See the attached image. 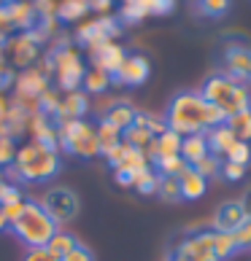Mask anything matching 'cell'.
Masks as SVG:
<instances>
[{"instance_id":"6da1fadb","label":"cell","mask_w":251,"mask_h":261,"mask_svg":"<svg viewBox=\"0 0 251 261\" xmlns=\"http://www.w3.org/2000/svg\"><path fill=\"white\" fill-rule=\"evenodd\" d=\"M224 121L227 119L214 105H208L202 100L200 92H178L168 102V111H165V127L173 129L176 135H181V138L208 132L211 127H219Z\"/></svg>"},{"instance_id":"7a4b0ae2","label":"cell","mask_w":251,"mask_h":261,"mask_svg":"<svg viewBox=\"0 0 251 261\" xmlns=\"http://www.w3.org/2000/svg\"><path fill=\"white\" fill-rule=\"evenodd\" d=\"M60 170H62L60 151L43 148L33 140L25 143V146H19L16 159H14L11 167H8V172L22 183H46V180L60 175Z\"/></svg>"},{"instance_id":"3957f363","label":"cell","mask_w":251,"mask_h":261,"mask_svg":"<svg viewBox=\"0 0 251 261\" xmlns=\"http://www.w3.org/2000/svg\"><path fill=\"white\" fill-rule=\"evenodd\" d=\"M200 94H202V100H206L208 105H214L224 119L251 108L248 86L235 81V79H230V75H224V73L208 75V79L202 81V86H200Z\"/></svg>"},{"instance_id":"277c9868","label":"cell","mask_w":251,"mask_h":261,"mask_svg":"<svg viewBox=\"0 0 251 261\" xmlns=\"http://www.w3.org/2000/svg\"><path fill=\"white\" fill-rule=\"evenodd\" d=\"M8 229L14 231V237L22 245H27V248H46L60 226L52 221V216L43 210V205L38 199H27L22 213L8 224Z\"/></svg>"},{"instance_id":"5b68a950","label":"cell","mask_w":251,"mask_h":261,"mask_svg":"<svg viewBox=\"0 0 251 261\" xmlns=\"http://www.w3.org/2000/svg\"><path fill=\"white\" fill-rule=\"evenodd\" d=\"M57 135H60V151L76 159H92L100 153L98 146V127L89 121H65L57 124Z\"/></svg>"},{"instance_id":"8992f818","label":"cell","mask_w":251,"mask_h":261,"mask_svg":"<svg viewBox=\"0 0 251 261\" xmlns=\"http://www.w3.org/2000/svg\"><path fill=\"white\" fill-rule=\"evenodd\" d=\"M165 261H219L216 243H214V229L187 231V234L168 250Z\"/></svg>"},{"instance_id":"52a82bcc","label":"cell","mask_w":251,"mask_h":261,"mask_svg":"<svg viewBox=\"0 0 251 261\" xmlns=\"http://www.w3.org/2000/svg\"><path fill=\"white\" fill-rule=\"evenodd\" d=\"M52 65V75L57 79V86L67 94V92H79L81 84H84V75H86V65L81 60V54L67 46L62 51H54L46 57Z\"/></svg>"},{"instance_id":"ba28073f","label":"cell","mask_w":251,"mask_h":261,"mask_svg":"<svg viewBox=\"0 0 251 261\" xmlns=\"http://www.w3.org/2000/svg\"><path fill=\"white\" fill-rule=\"evenodd\" d=\"M41 205L52 216V221H54L57 226L73 221L76 216H79V210H81V202H79V197H76V191L67 189V186H52L43 194Z\"/></svg>"},{"instance_id":"9c48e42d","label":"cell","mask_w":251,"mask_h":261,"mask_svg":"<svg viewBox=\"0 0 251 261\" xmlns=\"http://www.w3.org/2000/svg\"><path fill=\"white\" fill-rule=\"evenodd\" d=\"M117 35H122V22L119 16H98L92 19V22L81 24L79 30H76V43L79 46H86V49H95V46L100 43H111Z\"/></svg>"},{"instance_id":"30bf717a","label":"cell","mask_w":251,"mask_h":261,"mask_svg":"<svg viewBox=\"0 0 251 261\" xmlns=\"http://www.w3.org/2000/svg\"><path fill=\"white\" fill-rule=\"evenodd\" d=\"M221 73L235 79L240 84H251V46L246 43H224V49L219 51Z\"/></svg>"},{"instance_id":"8fae6325","label":"cell","mask_w":251,"mask_h":261,"mask_svg":"<svg viewBox=\"0 0 251 261\" xmlns=\"http://www.w3.org/2000/svg\"><path fill=\"white\" fill-rule=\"evenodd\" d=\"M41 57V46H38L30 35L25 33H16V35H8V43H6V65L11 70L22 73L27 67H33Z\"/></svg>"},{"instance_id":"7c38bea8","label":"cell","mask_w":251,"mask_h":261,"mask_svg":"<svg viewBox=\"0 0 251 261\" xmlns=\"http://www.w3.org/2000/svg\"><path fill=\"white\" fill-rule=\"evenodd\" d=\"M16 94L14 97H22V100H38L41 94L49 89V73L43 67H27V70L16 73V84H14Z\"/></svg>"},{"instance_id":"4fadbf2b","label":"cell","mask_w":251,"mask_h":261,"mask_svg":"<svg viewBox=\"0 0 251 261\" xmlns=\"http://www.w3.org/2000/svg\"><path fill=\"white\" fill-rule=\"evenodd\" d=\"M151 65L146 57L141 54H127L124 57L122 67L117 70V75H111V84H122V86H141L149 81Z\"/></svg>"},{"instance_id":"5bb4252c","label":"cell","mask_w":251,"mask_h":261,"mask_svg":"<svg viewBox=\"0 0 251 261\" xmlns=\"http://www.w3.org/2000/svg\"><path fill=\"white\" fill-rule=\"evenodd\" d=\"M243 224H246V210L240 205V199L221 202L214 213V231H221V234H233Z\"/></svg>"},{"instance_id":"9a60e30c","label":"cell","mask_w":251,"mask_h":261,"mask_svg":"<svg viewBox=\"0 0 251 261\" xmlns=\"http://www.w3.org/2000/svg\"><path fill=\"white\" fill-rule=\"evenodd\" d=\"M92 51V67L95 70H103V73H108V75H117V70L122 67L124 62V57H127V51L122 49L119 43H100V46H95Z\"/></svg>"},{"instance_id":"2e32d148","label":"cell","mask_w":251,"mask_h":261,"mask_svg":"<svg viewBox=\"0 0 251 261\" xmlns=\"http://www.w3.org/2000/svg\"><path fill=\"white\" fill-rule=\"evenodd\" d=\"M89 113V97L79 89V92H67L60 97V108H57L54 124H65V121H81Z\"/></svg>"},{"instance_id":"e0dca14e","label":"cell","mask_w":251,"mask_h":261,"mask_svg":"<svg viewBox=\"0 0 251 261\" xmlns=\"http://www.w3.org/2000/svg\"><path fill=\"white\" fill-rule=\"evenodd\" d=\"M27 132L33 135V143L43 148H52V151H60V135H57V124L43 119V116H33L30 124H27Z\"/></svg>"},{"instance_id":"ac0fdd59","label":"cell","mask_w":251,"mask_h":261,"mask_svg":"<svg viewBox=\"0 0 251 261\" xmlns=\"http://www.w3.org/2000/svg\"><path fill=\"white\" fill-rule=\"evenodd\" d=\"M135 116H138V111L132 108V102H127V100H111L108 105H105V111H103V121H108L111 127H117L119 132H124L135 121Z\"/></svg>"},{"instance_id":"d6986e66","label":"cell","mask_w":251,"mask_h":261,"mask_svg":"<svg viewBox=\"0 0 251 261\" xmlns=\"http://www.w3.org/2000/svg\"><path fill=\"white\" fill-rule=\"evenodd\" d=\"M149 156H151V162L168 159V156H181V135H176L173 129H165L162 135H157L154 143L149 146Z\"/></svg>"},{"instance_id":"ffe728a7","label":"cell","mask_w":251,"mask_h":261,"mask_svg":"<svg viewBox=\"0 0 251 261\" xmlns=\"http://www.w3.org/2000/svg\"><path fill=\"white\" fill-rule=\"evenodd\" d=\"M208 140H206V132L200 135H187L181 138V159L187 162V167H195L197 162H202L208 156Z\"/></svg>"},{"instance_id":"44dd1931","label":"cell","mask_w":251,"mask_h":261,"mask_svg":"<svg viewBox=\"0 0 251 261\" xmlns=\"http://www.w3.org/2000/svg\"><path fill=\"white\" fill-rule=\"evenodd\" d=\"M206 140H208V151L214 153V156H219V159H224L227 151L233 148V143H235V138H233V132H230L227 124L211 127V129L206 132Z\"/></svg>"},{"instance_id":"7402d4cb","label":"cell","mask_w":251,"mask_h":261,"mask_svg":"<svg viewBox=\"0 0 251 261\" xmlns=\"http://www.w3.org/2000/svg\"><path fill=\"white\" fill-rule=\"evenodd\" d=\"M178 180H181V197L184 199H200L208 189V178H202L195 167H184Z\"/></svg>"},{"instance_id":"603a6c76","label":"cell","mask_w":251,"mask_h":261,"mask_svg":"<svg viewBox=\"0 0 251 261\" xmlns=\"http://www.w3.org/2000/svg\"><path fill=\"white\" fill-rule=\"evenodd\" d=\"M89 14V6L84 3V0H62V3H57V11H54V19L62 24H71V22H79Z\"/></svg>"},{"instance_id":"cb8c5ba5","label":"cell","mask_w":251,"mask_h":261,"mask_svg":"<svg viewBox=\"0 0 251 261\" xmlns=\"http://www.w3.org/2000/svg\"><path fill=\"white\" fill-rule=\"evenodd\" d=\"M230 6H233V0H192L195 14L202 16V19H221V16H227Z\"/></svg>"},{"instance_id":"d4e9b609","label":"cell","mask_w":251,"mask_h":261,"mask_svg":"<svg viewBox=\"0 0 251 261\" xmlns=\"http://www.w3.org/2000/svg\"><path fill=\"white\" fill-rule=\"evenodd\" d=\"M111 89V75L108 73H103V70H86V75H84V84H81V92L86 94V97H89V94H95V97H98V94H105Z\"/></svg>"},{"instance_id":"484cf974","label":"cell","mask_w":251,"mask_h":261,"mask_svg":"<svg viewBox=\"0 0 251 261\" xmlns=\"http://www.w3.org/2000/svg\"><path fill=\"white\" fill-rule=\"evenodd\" d=\"M230 132H233V138L240 140V143H251V108L248 111H240L235 116H230L224 121Z\"/></svg>"},{"instance_id":"4316f807","label":"cell","mask_w":251,"mask_h":261,"mask_svg":"<svg viewBox=\"0 0 251 261\" xmlns=\"http://www.w3.org/2000/svg\"><path fill=\"white\" fill-rule=\"evenodd\" d=\"M122 143V132L117 129V127H111L108 121H98V146H100V153L105 156L111 148H117Z\"/></svg>"},{"instance_id":"83f0119b","label":"cell","mask_w":251,"mask_h":261,"mask_svg":"<svg viewBox=\"0 0 251 261\" xmlns=\"http://www.w3.org/2000/svg\"><path fill=\"white\" fill-rule=\"evenodd\" d=\"M157 194L165 202H181V180L178 175H159L157 180Z\"/></svg>"},{"instance_id":"f1b7e54d","label":"cell","mask_w":251,"mask_h":261,"mask_svg":"<svg viewBox=\"0 0 251 261\" xmlns=\"http://www.w3.org/2000/svg\"><path fill=\"white\" fill-rule=\"evenodd\" d=\"M79 245V240H76V234H71V231H62V229H57V234L49 240V248L52 253L57 256V258H62L65 253H71V250Z\"/></svg>"},{"instance_id":"f546056e","label":"cell","mask_w":251,"mask_h":261,"mask_svg":"<svg viewBox=\"0 0 251 261\" xmlns=\"http://www.w3.org/2000/svg\"><path fill=\"white\" fill-rule=\"evenodd\" d=\"M157 180H159V175L151 170V164H149L146 170H141L138 175H135L132 189L138 191V194H157Z\"/></svg>"},{"instance_id":"4dcf8cb0","label":"cell","mask_w":251,"mask_h":261,"mask_svg":"<svg viewBox=\"0 0 251 261\" xmlns=\"http://www.w3.org/2000/svg\"><path fill=\"white\" fill-rule=\"evenodd\" d=\"M224 159L248 167V162H251V143H240V140H235V143H233V148L227 151V156H224Z\"/></svg>"},{"instance_id":"1f68e13d","label":"cell","mask_w":251,"mask_h":261,"mask_svg":"<svg viewBox=\"0 0 251 261\" xmlns=\"http://www.w3.org/2000/svg\"><path fill=\"white\" fill-rule=\"evenodd\" d=\"M138 6L143 8L146 14H154V16H165L176 8V0H138Z\"/></svg>"},{"instance_id":"d6a6232c","label":"cell","mask_w":251,"mask_h":261,"mask_svg":"<svg viewBox=\"0 0 251 261\" xmlns=\"http://www.w3.org/2000/svg\"><path fill=\"white\" fill-rule=\"evenodd\" d=\"M16 151H19V146H16L14 138H0V170L11 167L14 159H16Z\"/></svg>"},{"instance_id":"836d02e7","label":"cell","mask_w":251,"mask_h":261,"mask_svg":"<svg viewBox=\"0 0 251 261\" xmlns=\"http://www.w3.org/2000/svg\"><path fill=\"white\" fill-rule=\"evenodd\" d=\"M143 16H146V11H143V8L138 6V0H135V3H124V6H122L119 22H122V24H138Z\"/></svg>"},{"instance_id":"e575fe53","label":"cell","mask_w":251,"mask_h":261,"mask_svg":"<svg viewBox=\"0 0 251 261\" xmlns=\"http://www.w3.org/2000/svg\"><path fill=\"white\" fill-rule=\"evenodd\" d=\"M195 170L200 172L202 178H214V175H219V170H221V159L214 156V153H208V156L202 159V162L195 164Z\"/></svg>"},{"instance_id":"d590c367","label":"cell","mask_w":251,"mask_h":261,"mask_svg":"<svg viewBox=\"0 0 251 261\" xmlns=\"http://www.w3.org/2000/svg\"><path fill=\"white\" fill-rule=\"evenodd\" d=\"M219 175L230 180V183H235L246 175V167L243 164H235V162H227V159H221V170H219Z\"/></svg>"},{"instance_id":"8d00e7d4","label":"cell","mask_w":251,"mask_h":261,"mask_svg":"<svg viewBox=\"0 0 251 261\" xmlns=\"http://www.w3.org/2000/svg\"><path fill=\"white\" fill-rule=\"evenodd\" d=\"M233 240L238 245V253L240 250H251V218H246V224L233 231Z\"/></svg>"},{"instance_id":"74e56055","label":"cell","mask_w":251,"mask_h":261,"mask_svg":"<svg viewBox=\"0 0 251 261\" xmlns=\"http://www.w3.org/2000/svg\"><path fill=\"white\" fill-rule=\"evenodd\" d=\"M14 84H16V70H11L6 62L0 65V94H6L8 89H14Z\"/></svg>"},{"instance_id":"f35d334b","label":"cell","mask_w":251,"mask_h":261,"mask_svg":"<svg viewBox=\"0 0 251 261\" xmlns=\"http://www.w3.org/2000/svg\"><path fill=\"white\" fill-rule=\"evenodd\" d=\"M60 261H95V253H92V250L89 248H86V245H76L73 250H71V253H65Z\"/></svg>"},{"instance_id":"ab89813d","label":"cell","mask_w":251,"mask_h":261,"mask_svg":"<svg viewBox=\"0 0 251 261\" xmlns=\"http://www.w3.org/2000/svg\"><path fill=\"white\" fill-rule=\"evenodd\" d=\"M25 261H60V258H57L49 248H27Z\"/></svg>"},{"instance_id":"60d3db41","label":"cell","mask_w":251,"mask_h":261,"mask_svg":"<svg viewBox=\"0 0 251 261\" xmlns=\"http://www.w3.org/2000/svg\"><path fill=\"white\" fill-rule=\"evenodd\" d=\"M86 6H89V11H98L100 16H105L111 11V6H113V0H84Z\"/></svg>"},{"instance_id":"b9f144b4","label":"cell","mask_w":251,"mask_h":261,"mask_svg":"<svg viewBox=\"0 0 251 261\" xmlns=\"http://www.w3.org/2000/svg\"><path fill=\"white\" fill-rule=\"evenodd\" d=\"M240 205L246 210V218H251V189H246V194L240 197Z\"/></svg>"},{"instance_id":"7bdbcfd3","label":"cell","mask_w":251,"mask_h":261,"mask_svg":"<svg viewBox=\"0 0 251 261\" xmlns=\"http://www.w3.org/2000/svg\"><path fill=\"white\" fill-rule=\"evenodd\" d=\"M6 43H8V35L0 33V65L6 62Z\"/></svg>"},{"instance_id":"ee69618b","label":"cell","mask_w":251,"mask_h":261,"mask_svg":"<svg viewBox=\"0 0 251 261\" xmlns=\"http://www.w3.org/2000/svg\"><path fill=\"white\" fill-rule=\"evenodd\" d=\"M8 105H11V100L0 94V119H6V113H8Z\"/></svg>"},{"instance_id":"f6af8a7d","label":"cell","mask_w":251,"mask_h":261,"mask_svg":"<svg viewBox=\"0 0 251 261\" xmlns=\"http://www.w3.org/2000/svg\"><path fill=\"white\" fill-rule=\"evenodd\" d=\"M6 229H8V216H6L3 205H0V231H6Z\"/></svg>"},{"instance_id":"bcb514c9","label":"cell","mask_w":251,"mask_h":261,"mask_svg":"<svg viewBox=\"0 0 251 261\" xmlns=\"http://www.w3.org/2000/svg\"><path fill=\"white\" fill-rule=\"evenodd\" d=\"M6 183H8V180H6V175H3V170H0V194H3V189H6Z\"/></svg>"},{"instance_id":"7dc6e473","label":"cell","mask_w":251,"mask_h":261,"mask_svg":"<svg viewBox=\"0 0 251 261\" xmlns=\"http://www.w3.org/2000/svg\"><path fill=\"white\" fill-rule=\"evenodd\" d=\"M122 3H135V0H122Z\"/></svg>"},{"instance_id":"c3c4849f","label":"cell","mask_w":251,"mask_h":261,"mask_svg":"<svg viewBox=\"0 0 251 261\" xmlns=\"http://www.w3.org/2000/svg\"><path fill=\"white\" fill-rule=\"evenodd\" d=\"M3 3H14V0H3Z\"/></svg>"}]
</instances>
